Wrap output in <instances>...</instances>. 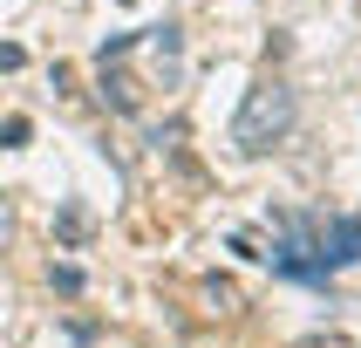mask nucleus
Returning <instances> with one entry per match:
<instances>
[{
  "instance_id": "1a4fd4ad",
  "label": "nucleus",
  "mask_w": 361,
  "mask_h": 348,
  "mask_svg": "<svg viewBox=\"0 0 361 348\" xmlns=\"http://www.w3.org/2000/svg\"><path fill=\"white\" fill-rule=\"evenodd\" d=\"M300 348H348V342H341V335H307Z\"/></svg>"
},
{
  "instance_id": "f03ea898",
  "label": "nucleus",
  "mask_w": 361,
  "mask_h": 348,
  "mask_svg": "<svg viewBox=\"0 0 361 348\" xmlns=\"http://www.w3.org/2000/svg\"><path fill=\"white\" fill-rule=\"evenodd\" d=\"M361 260V219H321L314 225V266H355Z\"/></svg>"
},
{
  "instance_id": "39448f33",
  "label": "nucleus",
  "mask_w": 361,
  "mask_h": 348,
  "mask_svg": "<svg viewBox=\"0 0 361 348\" xmlns=\"http://www.w3.org/2000/svg\"><path fill=\"white\" fill-rule=\"evenodd\" d=\"M14 232H20V212H14V198H7V191H0V253H7V246H14Z\"/></svg>"
},
{
  "instance_id": "7ed1b4c3",
  "label": "nucleus",
  "mask_w": 361,
  "mask_h": 348,
  "mask_svg": "<svg viewBox=\"0 0 361 348\" xmlns=\"http://www.w3.org/2000/svg\"><path fill=\"white\" fill-rule=\"evenodd\" d=\"M102 102H109V109H123V116H130V109H137V102H143L137 76H130V68H109V61H102Z\"/></svg>"
},
{
  "instance_id": "f257e3e1",
  "label": "nucleus",
  "mask_w": 361,
  "mask_h": 348,
  "mask_svg": "<svg viewBox=\"0 0 361 348\" xmlns=\"http://www.w3.org/2000/svg\"><path fill=\"white\" fill-rule=\"evenodd\" d=\"M293 116H300V96L286 89L280 76H259L245 89L239 116H232V143H239V157H266L273 143L293 137Z\"/></svg>"
},
{
  "instance_id": "20e7f679",
  "label": "nucleus",
  "mask_w": 361,
  "mask_h": 348,
  "mask_svg": "<svg viewBox=\"0 0 361 348\" xmlns=\"http://www.w3.org/2000/svg\"><path fill=\"white\" fill-rule=\"evenodd\" d=\"M61 239H68V246L89 239V212H82V205H61Z\"/></svg>"
},
{
  "instance_id": "6e6552de",
  "label": "nucleus",
  "mask_w": 361,
  "mask_h": 348,
  "mask_svg": "<svg viewBox=\"0 0 361 348\" xmlns=\"http://www.w3.org/2000/svg\"><path fill=\"white\" fill-rule=\"evenodd\" d=\"M20 61H27V55H20L14 41H0V68H20Z\"/></svg>"
},
{
  "instance_id": "423d86ee",
  "label": "nucleus",
  "mask_w": 361,
  "mask_h": 348,
  "mask_svg": "<svg viewBox=\"0 0 361 348\" xmlns=\"http://www.w3.org/2000/svg\"><path fill=\"white\" fill-rule=\"evenodd\" d=\"M204 294H212V301H219L225 314H232V307H239V287H232V280H204Z\"/></svg>"
},
{
  "instance_id": "0eeeda50",
  "label": "nucleus",
  "mask_w": 361,
  "mask_h": 348,
  "mask_svg": "<svg viewBox=\"0 0 361 348\" xmlns=\"http://www.w3.org/2000/svg\"><path fill=\"white\" fill-rule=\"evenodd\" d=\"M0 143H7V150H14V143H27V116H7V123H0Z\"/></svg>"
}]
</instances>
